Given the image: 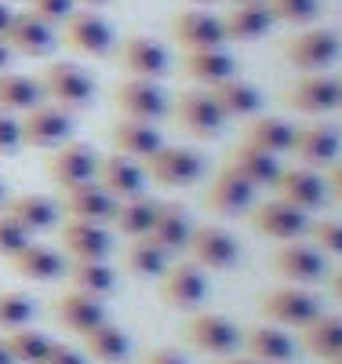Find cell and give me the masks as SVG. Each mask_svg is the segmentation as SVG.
<instances>
[{"label":"cell","instance_id":"1","mask_svg":"<svg viewBox=\"0 0 342 364\" xmlns=\"http://www.w3.org/2000/svg\"><path fill=\"white\" fill-rule=\"evenodd\" d=\"M37 80H41L44 99L66 113H77V109L91 106V99H95V77L80 63H51Z\"/></svg>","mask_w":342,"mask_h":364},{"label":"cell","instance_id":"2","mask_svg":"<svg viewBox=\"0 0 342 364\" xmlns=\"http://www.w3.org/2000/svg\"><path fill=\"white\" fill-rule=\"evenodd\" d=\"M211 284H208V273L190 262V259H178V262H168V269L157 277V295L164 306L171 310H182V314H193L204 306Z\"/></svg>","mask_w":342,"mask_h":364},{"label":"cell","instance_id":"3","mask_svg":"<svg viewBox=\"0 0 342 364\" xmlns=\"http://www.w3.org/2000/svg\"><path fill=\"white\" fill-rule=\"evenodd\" d=\"M146 168V178H153L157 186H171V190H182V186H193V182L204 178V154L193 146H161L153 157L142 161Z\"/></svg>","mask_w":342,"mask_h":364},{"label":"cell","instance_id":"4","mask_svg":"<svg viewBox=\"0 0 342 364\" xmlns=\"http://www.w3.org/2000/svg\"><path fill=\"white\" fill-rule=\"evenodd\" d=\"M281 55L299 73H324L342 55V41L331 29H302V33H295L281 44Z\"/></svg>","mask_w":342,"mask_h":364},{"label":"cell","instance_id":"5","mask_svg":"<svg viewBox=\"0 0 342 364\" xmlns=\"http://www.w3.org/2000/svg\"><path fill=\"white\" fill-rule=\"evenodd\" d=\"M186 252H190V262H197L204 273H226L240 262V240L226 226L208 223V226H193Z\"/></svg>","mask_w":342,"mask_h":364},{"label":"cell","instance_id":"6","mask_svg":"<svg viewBox=\"0 0 342 364\" xmlns=\"http://www.w3.org/2000/svg\"><path fill=\"white\" fill-rule=\"evenodd\" d=\"M18 132H22V146L55 149L73 139V113L58 109L55 102H37L33 109L18 117Z\"/></svg>","mask_w":342,"mask_h":364},{"label":"cell","instance_id":"7","mask_svg":"<svg viewBox=\"0 0 342 364\" xmlns=\"http://www.w3.org/2000/svg\"><path fill=\"white\" fill-rule=\"evenodd\" d=\"M99 154L84 142H62L55 149H48V161H44V171L48 178L55 182L58 190H70V186H80V182H95L99 175Z\"/></svg>","mask_w":342,"mask_h":364},{"label":"cell","instance_id":"8","mask_svg":"<svg viewBox=\"0 0 342 364\" xmlns=\"http://www.w3.org/2000/svg\"><path fill=\"white\" fill-rule=\"evenodd\" d=\"M247 223H252L255 233L269 237V240H281V245H288V240H302L306 237V226H309V215L292 204H284L281 197L273 200H255L252 208L244 211Z\"/></svg>","mask_w":342,"mask_h":364},{"label":"cell","instance_id":"9","mask_svg":"<svg viewBox=\"0 0 342 364\" xmlns=\"http://www.w3.org/2000/svg\"><path fill=\"white\" fill-rule=\"evenodd\" d=\"M259 314H262L269 324H277V328H299V331H302L309 321H314L317 314H324V310H321L317 295H309L306 288L292 284V288H273V291H266V295L259 299Z\"/></svg>","mask_w":342,"mask_h":364},{"label":"cell","instance_id":"10","mask_svg":"<svg viewBox=\"0 0 342 364\" xmlns=\"http://www.w3.org/2000/svg\"><path fill=\"white\" fill-rule=\"evenodd\" d=\"M175 124L186 132V135H193V139H219L223 128H226V117L223 109L215 106L211 99V91L208 87H190V91H182L175 109Z\"/></svg>","mask_w":342,"mask_h":364},{"label":"cell","instance_id":"11","mask_svg":"<svg viewBox=\"0 0 342 364\" xmlns=\"http://www.w3.org/2000/svg\"><path fill=\"white\" fill-rule=\"evenodd\" d=\"M113 106L124 120H146V124H157L161 117H168V95L161 91L157 80H139L128 77L113 87Z\"/></svg>","mask_w":342,"mask_h":364},{"label":"cell","instance_id":"12","mask_svg":"<svg viewBox=\"0 0 342 364\" xmlns=\"http://www.w3.org/2000/svg\"><path fill=\"white\" fill-rule=\"evenodd\" d=\"M273 273L277 277H284L288 284H321L328 277V259L309 245V240H288L273 252L269 259Z\"/></svg>","mask_w":342,"mask_h":364},{"label":"cell","instance_id":"13","mask_svg":"<svg viewBox=\"0 0 342 364\" xmlns=\"http://www.w3.org/2000/svg\"><path fill=\"white\" fill-rule=\"evenodd\" d=\"M244 331L226 317V314H193L186 321V343L211 357H230L240 350Z\"/></svg>","mask_w":342,"mask_h":364},{"label":"cell","instance_id":"14","mask_svg":"<svg viewBox=\"0 0 342 364\" xmlns=\"http://www.w3.org/2000/svg\"><path fill=\"white\" fill-rule=\"evenodd\" d=\"M62 44L77 55H87V58H106L117 44L113 37V26L95 15V11H73L66 22H62Z\"/></svg>","mask_w":342,"mask_h":364},{"label":"cell","instance_id":"15","mask_svg":"<svg viewBox=\"0 0 342 364\" xmlns=\"http://www.w3.org/2000/svg\"><path fill=\"white\" fill-rule=\"evenodd\" d=\"M171 37L182 51H208V48H226V29L223 18L204 8H186L171 18Z\"/></svg>","mask_w":342,"mask_h":364},{"label":"cell","instance_id":"16","mask_svg":"<svg viewBox=\"0 0 342 364\" xmlns=\"http://www.w3.org/2000/svg\"><path fill=\"white\" fill-rule=\"evenodd\" d=\"M117 63L128 70V77H139V80H161L171 66V55L161 41L153 37H142V33H132L117 44Z\"/></svg>","mask_w":342,"mask_h":364},{"label":"cell","instance_id":"17","mask_svg":"<svg viewBox=\"0 0 342 364\" xmlns=\"http://www.w3.org/2000/svg\"><path fill=\"white\" fill-rule=\"evenodd\" d=\"M284 102L306 117L331 113V109H338V80L328 73H302L295 84L284 87Z\"/></svg>","mask_w":342,"mask_h":364},{"label":"cell","instance_id":"18","mask_svg":"<svg viewBox=\"0 0 342 364\" xmlns=\"http://www.w3.org/2000/svg\"><path fill=\"white\" fill-rule=\"evenodd\" d=\"M288 154H295L302 168H331L342 157V132L331 128V124L295 128V139H292Z\"/></svg>","mask_w":342,"mask_h":364},{"label":"cell","instance_id":"19","mask_svg":"<svg viewBox=\"0 0 342 364\" xmlns=\"http://www.w3.org/2000/svg\"><path fill=\"white\" fill-rule=\"evenodd\" d=\"M273 190H277V197H281L284 204L306 211V215L317 211V208H324V200H328V182L314 168H302V164L299 168H281Z\"/></svg>","mask_w":342,"mask_h":364},{"label":"cell","instance_id":"20","mask_svg":"<svg viewBox=\"0 0 342 364\" xmlns=\"http://www.w3.org/2000/svg\"><path fill=\"white\" fill-rule=\"evenodd\" d=\"M58 240H62V252H66L73 262H95L106 259L113 248V237L106 226L99 223H80V219H66L58 226Z\"/></svg>","mask_w":342,"mask_h":364},{"label":"cell","instance_id":"21","mask_svg":"<svg viewBox=\"0 0 342 364\" xmlns=\"http://www.w3.org/2000/svg\"><path fill=\"white\" fill-rule=\"evenodd\" d=\"M252 204H255V186H247L244 178H237L226 168L215 171V178L208 182V190H204V208L211 211V215H223V219L244 215Z\"/></svg>","mask_w":342,"mask_h":364},{"label":"cell","instance_id":"22","mask_svg":"<svg viewBox=\"0 0 342 364\" xmlns=\"http://www.w3.org/2000/svg\"><path fill=\"white\" fill-rule=\"evenodd\" d=\"M193 219L190 211H186L178 200H157V215H153V226H149V240L157 248H164L168 255H178L186 252V245H190V233H193Z\"/></svg>","mask_w":342,"mask_h":364},{"label":"cell","instance_id":"23","mask_svg":"<svg viewBox=\"0 0 342 364\" xmlns=\"http://www.w3.org/2000/svg\"><path fill=\"white\" fill-rule=\"evenodd\" d=\"M4 44L11 48V55H26V58H44L55 51V26L37 18L33 11H15Z\"/></svg>","mask_w":342,"mask_h":364},{"label":"cell","instance_id":"24","mask_svg":"<svg viewBox=\"0 0 342 364\" xmlns=\"http://www.w3.org/2000/svg\"><path fill=\"white\" fill-rule=\"evenodd\" d=\"M117 200L99 186V182H80V186L62 190V204L58 211H66V219H80V223H99L109 226Z\"/></svg>","mask_w":342,"mask_h":364},{"label":"cell","instance_id":"25","mask_svg":"<svg viewBox=\"0 0 342 364\" xmlns=\"http://www.w3.org/2000/svg\"><path fill=\"white\" fill-rule=\"evenodd\" d=\"M95 182L113 200H128V197L146 193V168H142V161H132L124 154H109V157L99 161Z\"/></svg>","mask_w":342,"mask_h":364},{"label":"cell","instance_id":"26","mask_svg":"<svg viewBox=\"0 0 342 364\" xmlns=\"http://www.w3.org/2000/svg\"><path fill=\"white\" fill-rule=\"evenodd\" d=\"M51 314H55V321H58L62 328H66V331H73V336H84V331H91L95 324H102V321H106V306H102V299L84 295V291H77V288L62 291V295L51 302Z\"/></svg>","mask_w":342,"mask_h":364},{"label":"cell","instance_id":"27","mask_svg":"<svg viewBox=\"0 0 342 364\" xmlns=\"http://www.w3.org/2000/svg\"><path fill=\"white\" fill-rule=\"evenodd\" d=\"M244 353L259 364H292L295 360V339L288 336V328L277 324H255L240 336Z\"/></svg>","mask_w":342,"mask_h":364},{"label":"cell","instance_id":"28","mask_svg":"<svg viewBox=\"0 0 342 364\" xmlns=\"http://www.w3.org/2000/svg\"><path fill=\"white\" fill-rule=\"evenodd\" d=\"M223 168H226V171H233L237 178H244L247 186L262 190V186H273L277 175H281V157L262 154V149H255V146L237 142V146L230 149V154H226Z\"/></svg>","mask_w":342,"mask_h":364},{"label":"cell","instance_id":"29","mask_svg":"<svg viewBox=\"0 0 342 364\" xmlns=\"http://www.w3.org/2000/svg\"><path fill=\"white\" fill-rule=\"evenodd\" d=\"M208 91H211L215 106L223 109L226 120H252L262 109V91L252 80H244L240 73L223 80V84H215V87H208Z\"/></svg>","mask_w":342,"mask_h":364},{"label":"cell","instance_id":"30","mask_svg":"<svg viewBox=\"0 0 342 364\" xmlns=\"http://www.w3.org/2000/svg\"><path fill=\"white\" fill-rule=\"evenodd\" d=\"M8 266L18 273V277L26 281H58V277H66V259H62V252L48 248V245H37V240H29V245L22 252H15L8 259Z\"/></svg>","mask_w":342,"mask_h":364},{"label":"cell","instance_id":"31","mask_svg":"<svg viewBox=\"0 0 342 364\" xmlns=\"http://www.w3.org/2000/svg\"><path fill=\"white\" fill-rule=\"evenodd\" d=\"M273 11L266 0H255V4H233L230 15H223V29H226V41L237 44H252L262 41L269 29H273Z\"/></svg>","mask_w":342,"mask_h":364},{"label":"cell","instance_id":"32","mask_svg":"<svg viewBox=\"0 0 342 364\" xmlns=\"http://www.w3.org/2000/svg\"><path fill=\"white\" fill-rule=\"evenodd\" d=\"M4 211L33 237V233H44V230H55L58 226V204L44 193H18V197H8L4 200Z\"/></svg>","mask_w":342,"mask_h":364},{"label":"cell","instance_id":"33","mask_svg":"<svg viewBox=\"0 0 342 364\" xmlns=\"http://www.w3.org/2000/svg\"><path fill=\"white\" fill-rule=\"evenodd\" d=\"M292 139H295V124H288L284 117H269V113H255V117L244 124V135H240L244 146H255V149H262V154H273V157L288 154Z\"/></svg>","mask_w":342,"mask_h":364},{"label":"cell","instance_id":"34","mask_svg":"<svg viewBox=\"0 0 342 364\" xmlns=\"http://www.w3.org/2000/svg\"><path fill=\"white\" fill-rule=\"evenodd\" d=\"M80 346H84L80 353L87 360H95V364H120V360H128V353H132L128 331L117 328L113 321H102V324H95L91 331H84Z\"/></svg>","mask_w":342,"mask_h":364},{"label":"cell","instance_id":"35","mask_svg":"<svg viewBox=\"0 0 342 364\" xmlns=\"http://www.w3.org/2000/svg\"><path fill=\"white\" fill-rule=\"evenodd\" d=\"M109 139H113V154H124L132 161H146V157H153L164 146L157 124H146V120H124V117L113 124Z\"/></svg>","mask_w":342,"mask_h":364},{"label":"cell","instance_id":"36","mask_svg":"<svg viewBox=\"0 0 342 364\" xmlns=\"http://www.w3.org/2000/svg\"><path fill=\"white\" fill-rule=\"evenodd\" d=\"M182 73L204 84V87H215L230 77H237V58L226 51V48H208V51H186L182 55Z\"/></svg>","mask_w":342,"mask_h":364},{"label":"cell","instance_id":"37","mask_svg":"<svg viewBox=\"0 0 342 364\" xmlns=\"http://www.w3.org/2000/svg\"><path fill=\"white\" fill-rule=\"evenodd\" d=\"M302 350L317 360H331L335 353H342V317L335 314H317L302 328Z\"/></svg>","mask_w":342,"mask_h":364},{"label":"cell","instance_id":"38","mask_svg":"<svg viewBox=\"0 0 342 364\" xmlns=\"http://www.w3.org/2000/svg\"><path fill=\"white\" fill-rule=\"evenodd\" d=\"M153 215H157V200L146 197V193H139V197H128V200H117L109 226H113L120 237L135 240V237H146V233H149Z\"/></svg>","mask_w":342,"mask_h":364},{"label":"cell","instance_id":"39","mask_svg":"<svg viewBox=\"0 0 342 364\" xmlns=\"http://www.w3.org/2000/svg\"><path fill=\"white\" fill-rule=\"evenodd\" d=\"M66 277L77 291L84 295H95V299H109L117 291V269L106 262V259H95V262H70L66 266Z\"/></svg>","mask_w":342,"mask_h":364},{"label":"cell","instance_id":"40","mask_svg":"<svg viewBox=\"0 0 342 364\" xmlns=\"http://www.w3.org/2000/svg\"><path fill=\"white\" fill-rule=\"evenodd\" d=\"M120 262H124V269L132 273V277H153L157 281L161 273L168 269V262H171V255L164 252V248H157L149 237H135L128 248H124V255H120Z\"/></svg>","mask_w":342,"mask_h":364},{"label":"cell","instance_id":"41","mask_svg":"<svg viewBox=\"0 0 342 364\" xmlns=\"http://www.w3.org/2000/svg\"><path fill=\"white\" fill-rule=\"evenodd\" d=\"M37 102H44L41 80L26 77V73H11V70L0 73V109L4 113H26Z\"/></svg>","mask_w":342,"mask_h":364},{"label":"cell","instance_id":"42","mask_svg":"<svg viewBox=\"0 0 342 364\" xmlns=\"http://www.w3.org/2000/svg\"><path fill=\"white\" fill-rule=\"evenodd\" d=\"M4 346H8V353H11L15 364H44L48 353H51V346H55V339L44 336L41 328L26 324V328L4 331Z\"/></svg>","mask_w":342,"mask_h":364},{"label":"cell","instance_id":"43","mask_svg":"<svg viewBox=\"0 0 342 364\" xmlns=\"http://www.w3.org/2000/svg\"><path fill=\"white\" fill-rule=\"evenodd\" d=\"M33 314H37V302L26 291H0V331L33 324Z\"/></svg>","mask_w":342,"mask_h":364},{"label":"cell","instance_id":"44","mask_svg":"<svg viewBox=\"0 0 342 364\" xmlns=\"http://www.w3.org/2000/svg\"><path fill=\"white\" fill-rule=\"evenodd\" d=\"M266 4L277 22H288V26H309L321 15V0H266Z\"/></svg>","mask_w":342,"mask_h":364},{"label":"cell","instance_id":"45","mask_svg":"<svg viewBox=\"0 0 342 364\" xmlns=\"http://www.w3.org/2000/svg\"><path fill=\"white\" fill-rule=\"evenodd\" d=\"M306 237L321 255H342V223L338 219H309Z\"/></svg>","mask_w":342,"mask_h":364},{"label":"cell","instance_id":"46","mask_svg":"<svg viewBox=\"0 0 342 364\" xmlns=\"http://www.w3.org/2000/svg\"><path fill=\"white\" fill-rule=\"evenodd\" d=\"M29 240H33V237H29V233L8 215V211L0 208V259H11L15 252H22V248L29 245Z\"/></svg>","mask_w":342,"mask_h":364},{"label":"cell","instance_id":"47","mask_svg":"<svg viewBox=\"0 0 342 364\" xmlns=\"http://www.w3.org/2000/svg\"><path fill=\"white\" fill-rule=\"evenodd\" d=\"M26 4H29V11H33L37 18H44V22H51V26H62V22L77 11L73 0H26Z\"/></svg>","mask_w":342,"mask_h":364},{"label":"cell","instance_id":"48","mask_svg":"<svg viewBox=\"0 0 342 364\" xmlns=\"http://www.w3.org/2000/svg\"><path fill=\"white\" fill-rule=\"evenodd\" d=\"M22 149V132H18V117L0 109V157H11Z\"/></svg>","mask_w":342,"mask_h":364},{"label":"cell","instance_id":"49","mask_svg":"<svg viewBox=\"0 0 342 364\" xmlns=\"http://www.w3.org/2000/svg\"><path fill=\"white\" fill-rule=\"evenodd\" d=\"M44 364H87V357H84L80 350H73V346H62V343H55Z\"/></svg>","mask_w":342,"mask_h":364},{"label":"cell","instance_id":"50","mask_svg":"<svg viewBox=\"0 0 342 364\" xmlns=\"http://www.w3.org/2000/svg\"><path fill=\"white\" fill-rule=\"evenodd\" d=\"M142 364H190L178 350H168V346H157V350H149L146 357H142Z\"/></svg>","mask_w":342,"mask_h":364},{"label":"cell","instance_id":"51","mask_svg":"<svg viewBox=\"0 0 342 364\" xmlns=\"http://www.w3.org/2000/svg\"><path fill=\"white\" fill-rule=\"evenodd\" d=\"M328 193L342 204V157H338V161L328 168Z\"/></svg>","mask_w":342,"mask_h":364},{"label":"cell","instance_id":"52","mask_svg":"<svg viewBox=\"0 0 342 364\" xmlns=\"http://www.w3.org/2000/svg\"><path fill=\"white\" fill-rule=\"evenodd\" d=\"M11 18H15V8L8 4V0H0V41L8 37V26H11Z\"/></svg>","mask_w":342,"mask_h":364},{"label":"cell","instance_id":"53","mask_svg":"<svg viewBox=\"0 0 342 364\" xmlns=\"http://www.w3.org/2000/svg\"><path fill=\"white\" fill-rule=\"evenodd\" d=\"M328 284H331V295L342 302V269H335V273H331V277H328Z\"/></svg>","mask_w":342,"mask_h":364},{"label":"cell","instance_id":"54","mask_svg":"<svg viewBox=\"0 0 342 364\" xmlns=\"http://www.w3.org/2000/svg\"><path fill=\"white\" fill-rule=\"evenodd\" d=\"M11 58H15V55H11V48H8L4 41H0V73L11 70Z\"/></svg>","mask_w":342,"mask_h":364},{"label":"cell","instance_id":"55","mask_svg":"<svg viewBox=\"0 0 342 364\" xmlns=\"http://www.w3.org/2000/svg\"><path fill=\"white\" fill-rule=\"evenodd\" d=\"M77 8H87V11H99V8H106L109 0H73Z\"/></svg>","mask_w":342,"mask_h":364},{"label":"cell","instance_id":"56","mask_svg":"<svg viewBox=\"0 0 342 364\" xmlns=\"http://www.w3.org/2000/svg\"><path fill=\"white\" fill-rule=\"evenodd\" d=\"M219 364H259V360H252V357H247V353H244V357L230 353V357H226V360H219Z\"/></svg>","mask_w":342,"mask_h":364},{"label":"cell","instance_id":"57","mask_svg":"<svg viewBox=\"0 0 342 364\" xmlns=\"http://www.w3.org/2000/svg\"><path fill=\"white\" fill-rule=\"evenodd\" d=\"M0 364H15L11 353H8V346H4V339H0Z\"/></svg>","mask_w":342,"mask_h":364},{"label":"cell","instance_id":"58","mask_svg":"<svg viewBox=\"0 0 342 364\" xmlns=\"http://www.w3.org/2000/svg\"><path fill=\"white\" fill-rule=\"evenodd\" d=\"M4 200H8V186L0 182V208H4Z\"/></svg>","mask_w":342,"mask_h":364},{"label":"cell","instance_id":"59","mask_svg":"<svg viewBox=\"0 0 342 364\" xmlns=\"http://www.w3.org/2000/svg\"><path fill=\"white\" fill-rule=\"evenodd\" d=\"M190 4H197V8H201V4H215V0H190Z\"/></svg>","mask_w":342,"mask_h":364},{"label":"cell","instance_id":"60","mask_svg":"<svg viewBox=\"0 0 342 364\" xmlns=\"http://www.w3.org/2000/svg\"><path fill=\"white\" fill-rule=\"evenodd\" d=\"M328 364H342V353H335V357H331V360H328Z\"/></svg>","mask_w":342,"mask_h":364},{"label":"cell","instance_id":"61","mask_svg":"<svg viewBox=\"0 0 342 364\" xmlns=\"http://www.w3.org/2000/svg\"><path fill=\"white\" fill-rule=\"evenodd\" d=\"M230 4H255V0H230Z\"/></svg>","mask_w":342,"mask_h":364},{"label":"cell","instance_id":"62","mask_svg":"<svg viewBox=\"0 0 342 364\" xmlns=\"http://www.w3.org/2000/svg\"><path fill=\"white\" fill-rule=\"evenodd\" d=\"M338 109H342V80H338Z\"/></svg>","mask_w":342,"mask_h":364},{"label":"cell","instance_id":"63","mask_svg":"<svg viewBox=\"0 0 342 364\" xmlns=\"http://www.w3.org/2000/svg\"><path fill=\"white\" fill-rule=\"evenodd\" d=\"M8 4H22V0H8Z\"/></svg>","mask_w":342,"mask_h":364}]
</instances>
